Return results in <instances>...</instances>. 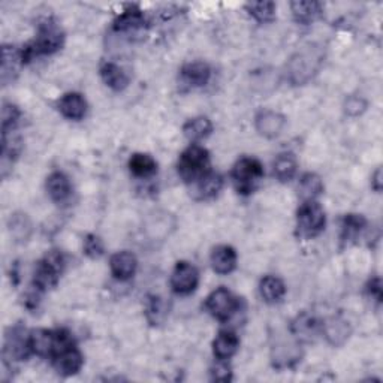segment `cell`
<instances>
[{"label": "cell", "mask_w": 383, "mask_h": 383, "mask_svg": "<svg viewBox=\"0 0 383 383\" xmlns=\"http://www.w3.org/2000/svg\"><path fill=\"white\" fill-rule=\"evenodd\" d=\"M47 192L54 202H65L72 193L69 177L60 171L49 174L47 178Z\"/></svg>", "instance_id": "obj_17"}, {"label": "cell", "mask_w": 383, "mask_h": 383, "mask_svg": "<svg viewBox=\"0 0 383 383\" xmlns=\"http://www.w3.org/2000/svg\"><path fill=\"white\" fill-rule=\"evenodd\" d=\"M30 352V346H29V336L26 337V332L21 329L20 327H16L12 329L9 336H6L5 341V358L6 360H14V361H21L24 358H28Z\"/></svg>", "instance_id": "obj_11"}, {"label": "cell", "mask_w": 383, "mask_h": 383, "mask_svg": "<svg viewBox=\"0 0 383 383\" xmlns=\"http://www.w3.org/2000/svg\"><path fill=\"white\" fill-rule=\"evenodd\" d=\"M59 111L69 120H81L87 113V102L80 93H66L59 101Z\"/></svg>", "instance_id": "obj_15"}, {"label": "cell", "mask_w": 383, "mask_h": 383, "mask_svg": "<svg viewBox=\"0 0 383 383\" xmlns=\"http://www.w3.org/2000/svg\"><path fill=\"white\" fill-rule=\"evenodd\" d=\"M20 109L12 104H4L2 108V133L16 130L17 123L20 120Z\"/></svg>", "instance_id": "obj_33"}, {"label": "cell", "mask_w": 383, "mask_h": 383, "mask_svg": "<svg viewBox=\"0 0 383 383\" xmlns=\"http://www.w3.org/2000/svg\"><path fill=\"white\" fill-rule=\"evenodd\" d=\"M129 169L135 177L147 178L156 174L157 164L152 156L144 154V153H137V154H133L129 160Z\"/></svg>", "instance_id": "obj_26"}, {"label": "cell", "mask_w": 383, "mask_h": 383, "mask_svg": "<svg viewBox=\"0 0 383 383\" xmlns=\"http://www.w3.org/2000/svg\"><path fill=\"white\" fill-rule=\"evenodd\" d=\"M212 375H213V380H217V382H229L232 379L231 367L226 364V361H219L213 367Z\"/></svg>", "instance_id": "obj_37"}, {"label": "cell", "mask_w": 383, "mask_h": 383, "mask_svg": "<svg viewBox=\"0 0 383 383\" xmlns=\"http://www.w3.org/2000/svg\"><path fill=\"white\" fill-rule=\"evenodd\" d=\"M367 292H368L370 296H372V298H375L377 303H380V300H382V283H380L379 277H375L373 280L368 281Z\"/></svg>", "instance_id": "obj_38"}, {"label": "cell", "mask_w": 383, "mask_h": 383, "mask_svg": "<svg viewBox=\"0 0 383 383\" xmlns=\"http://www.w3.org/2000/svg\"><path fill=\"white\" fill-rule=\"evenodd\" d=\"M9 231L11 236H14L17 240L26 241L32 232L30 220L26 214H14L9 220Z\"/></svg>", "instance_id": "obj_31"}, {"label": "cell", "mask_w": 383, "mask_h": 383, "mask_svg": "<svg viewBox=\"0 0 383 383\" xmlns=\"http://www.w3.org/2000/svg\"><path fill=\"white\" fill-rule=\"evenodd\" d=\"M147 316L148 319H150L152 324H159L162 322V319L165 317V307H164V303L162 300L159 298V296H153V298L150 300V303H148V307H147Z\"/></svg>", "instance_id": "obj_34"}, {"label": "cell", "mask_w": 383, "mask_h": 383, "mask_svg": "<svg viewBox=\"0 0 383 383\" xmlns=\"http://www.w3.org/2000/svg\"><path fill=\"white\" fill-rule=\"evenodd\" d=\"M327 216L316 201H303L296 212V231L301 238H315L325 229Z\"/></svg>", "instance_id": "obj_3"}, {"label": "cell", "mask_w": 383, "mask_h": 383, "mask_svg": "<svg viewBox=\"0 0 383 383\" xmlns=\"http://www.w3.org/2000/svg\"><path fill=\"white\" fill-rule=\"evenodd\" d=\"M63 267H65L63 255L57 250L48 252L42 261H39L35 268L33 289L42 293L47 289L54 288L60 279L61 271H63Z\"/></svg>", "instance_id": "obj_5"}, {"label": "cell", "mask_w": 383, "mask_h": 383, "mask_svg": "<svg viewBox=\"0 0 383 383\" xmlns=\"http://www.w3.org/2000/svg\"><path fill=\"white\" fill-rule=\"evenodd\" d=\"M145 26V17L142 14V11L130 6L129 9L123 11V14H120L116 21H114V30L116 32H123V33H129V32H137Z\"/></svg>", "instance_id": "obj_21"}, {"label": "cell", "mask_w": 383, "mask_h": 383, "mask_svg": "<svg viewBox=\"0 0 383 383\" xmlns=\"http://www.w3.org/2000/svg\"><path fill=\"white\" fill-rule=\"evenodd\" d=\"M274 176L280 183H288L291 181L295 174L296 169H298V164H296V159L291 153H281L274 160Z\"/></svg>", "instance_id": "obj_27"}, {"label": "cell", "mask_w": 383, "mask_h": 383, "mask_svg": "<svg viewBox=\"0 0 383 383\" xmlns=\"http://www.w3.org/2000/svg\"><path fill=\"white\" fill-rule=\"evenodd\" d=\"M181 78L190 87H202L212 78V69L204 61H192L181 68Z\"/></svg>", "instance_id": "obj_18"}, {"label": "cell", "mask_w": 383, "mask_h": 383, "mask_svg": "<svg viewBox=\"0 0 383 383\" xmlns=\"http://www.w3.org/2000/svg\"><path fill=\"white\" fill-rule=\"evenodd\" d=\"M292 331L296 337L310 340L319 332V324L312 316L301 315L296 317V320L292 324Z\"/></svg>", "instance_id": "obj_29"}, {"label": "cell", "mask_w": 383, "mask_h": 383, "mask_svg": "<svg viewBox=\"0 0 383 383\" xmlns=\"http://www.w3.org/2000/svg\"><path fill=\"white\" fill-rule=\"evenodd\" d=\"M240 348V340L236 332L220 331L213 341V353L217 361H228L237 353Z\"/></svg>", "instance_id": "obj_14"}, {"label": "cell", "mask_w": 383, "mask_h": 383, "mask_svg": "<svg viewBox=\"0 0 383 383\" xmlns=\"http://www.w3.org/2000/svg\"><path fill=\"white\" fill-rule=\"evenodd\" d=\"M372 188L376 190V192H380L382 190V169L379 168L373 177H372Z\"/></svg>", "instance_id": "obj_39"}, {"label": "cell", "mask_w": 383, "mask_h": 383, "mask_svg": "<svg viewBox=\"0 0 383 383\" xmlns=\"http://www.w3.org/2000/svg\"><path fill=\"white\" fill-rule=\"evenodd\" d=\"M84 253L92 259L101 257L104 255L102 240L96 236H87L84 240Z\"/></svg>", "instance_id": "obj_35"}, {"label": "cell", "mask_w": 383, "mask_h": 383, "mask_svg": "<svg viewBox=\"0 0 383 383\" xmlns=\"http://www.w3.org/2000/svg\"><path fill=\"white\" fill-rule=\"evenodd\" d=\"M298 192L303 201H316V197L324 192V183L315 172H307L298 184Z\"/></svg>", "instance_id": "obj_25"}, {"label": "cell", "mask_w": 383, "mask_h": 383, "mask_svg": "<svg viewBox=\"0 0 383 383\" xmlns=\"http://www.w3.org/2000/svg\"><path fill=\"white\" fill-rule=\"evenodd\" d=\"M259 292H261V296L265 303L277 304L283 300V296H285L286 286L279 277L267 276L261 280V285H259Z\"/></svg>", "instance_id": "obj_22"}, {"label": "cell", "mask_w": 383, "mask_h": 383, "mask_svg": "<svg viewBox=\"0 0 383 383\" xmlns=\"http://www.w3.org/2000/svg\"><path fill=\"white\" fill-rule=\"evenodd\" d=\"M291 11L296 21L301 24H310L322 14V5L319 2H313V0H308V2H292Z\"/></svg>", "instance_id": "obj_24"}, {"label": "cell", "mask_w": 383, "mask_h": 383, "mask_svg": "<svg viewBox=\"0 0 383 383\" xmlns=\"http://www.w3.org/2000/svg\"><path fill=\"white\" fill-rule=\"evenodd\" d=\"M365 108H367V102H365V99L361 96H351V97L346 99V102H344L346 114L352 116V117L363 114Z\"/></svg>", "instance_id": "obj_36"}, {"label": "cell", "mask_w": 383, "mask_h": 383, "mask_svg": "<svg viewBox=\"0 0 383 383\" xmlns=\"http://www.w3.org/2000/svg\"><path fill=\"white\" fill-rule=\"evenodd\" d=\"M183 132H184V137L193 142L202 141L208 137L209 133L213 132V123L204 116L195 117V118H190L184 123Z\"/></svg>", "instance_id": "obj_23"}, {"label": "cell", "mask_w": 383, "mask_h": 383, "mask_svg": "<svg viewBox=\"0 0 383 383\" xmlns=\"http://www.w3.org/2000/svg\"><path fill=\"white\" fill-rule=\"evenodd\" d=\"M178 174L188 184H195L209 169V154L204 147L192 144L184 150L178 159Z\"/></svg>", "instance_id": "obj_2"}, {"label": "cell", "mask_w": 383, "mask_h": 383, "mask_svg": "<svg viewBox=\"0 0 383 383\" xmlns=\"http://www.w3.org/2000/svg\"><path fill=\"white\" fill-rule=\"evenodd\" d=\"M200 283V273L195 265L181 261L176 265L171 276L172 291L178 295H190L197 288Z\"/></svg>", "instance_id": "obj_8"}, {"label": "cell", "mask_w": 383, "mask_h": 383, "mask_svg": "<svg viewBox=\"0 0 383 383\" xmlns=\"http://www.w3.org/2000/svg\"><path fill=\"white\" fill-rule=\"evenodd\" d=\"M367 225V220L360 214H348L343 219L341 225V240L344 243H353L361 236Z\"/></svg>", "instance_id": "obj_28"}, {"label": "cell", "mask_w": 383, "mask_h": 383, "mask_svg": "<svg viewBox=\"0 0 383 383\" xmlns=\"http://www.w3.org/2000/svg\"><path fill=\"white\" fill-rule=\"evenodd\" d=\"M63 41H65L63 30L51 20L44 21L41 24L36 39L32 44L21 48L23 63H28V61H30L33 57L47 56L59 51L61 45H63Z\"/></svg>", "instance_id": "obj_1"}, {"label": "cell", "mask_w": 383, "mask_h": 383, "mask_svg": "<svg viewBox=\"0 0 383 383\" xmlns=\"http://www.w3.org/2000/svg\"><path fill=\"white\" fill-rule=\"evenodd\" d=\"M264 177L262 164L255 157H241L232 169V181L240 195L253 193Z\"/></svg>", "instance_id": "obj_4"}, {"label": "cell", "mask_w": 383, "mask_h": 383, "mask_svg": "<svg viewBox=\"0 0 383 383\" xmlns=\"http://www.w3.org/2000/svg\"><path fill=\"white\" fill-rule=\"evenodd\" d=\"M53 364L61 376H73L81 370L84 360L81 352L75 348V344H73L71 348H66L54 355Z\"/></svg>", "instance_id": "obj_10"}, {"label": "cell", "mask_w": 383, "mask_h": 383, "mask_svg": "<svg viewBox=\"0 0 383 383\" xmlns=\"http://www.w3.org/2000/svg\"><path fill=\"white\" fill-rule=\"evenodd\" d=\"M138 261L137 256L130 252H117L109 259V268L113 276L118 280H129L135 276Z\"/></svg>", "instance_id": "obj_12"}, {"label": "cell", "mask_w": 383, "mask_h": 383, "mask_svg": "<svg viewBox=\"0 0 383 383\" xmlns=\"http://www.w3.org/2000/svg\"><path fill=\"white\" fill-rule=\"evenodd\" d=\"M99 73H101L102 81L108 85L109 89L120 92L128 87V84H129L128 73L123 71V68L113 63V61H104V63L101 65V69H99Z\"/></svg>", "instance_id": "obj_19"}, {"label": "cell", "mask_w": 383, "mask_h": 383, "mask_svg": "<svg viewBox=\"0 0 383 383\" xmlns=\"http://www.w3.org/2000/svg\"><path fill=\"white\" fill-rule=\"evenodd\" d=\"M249 14L259 23H269L276 17V4L274 2H252L245 5Z\"/></svg>", "instance_id": "obj_30"}, {"label": "cell", "mask_w": 383, "mask_h": 383, "mask_svg": "<svg viewBox=\"0 0 383 383\" xmlns=\"http://www.w3.org/2000/svg\"><path fill=\"white\" fill-rule=\"evenodd\" d=\"M195 193L197 200H213L216 197L221 188H224V177L219 172L208 171L205 176L195 183Z\"/></svg>", "instance_id": "obj_16"}, {"label": "cell", "mask_w": 383, "mask_h": 383, "mask_svg": "<svg viewBox=\"0 0 383 383\" xmlns=\"http://www.w3.org/2000/svg\"><path fill=\"white\" fill-rule=\"evenodd\" d=\"M320 60H322V57L316 49H313V51L305 49V51L295 54L288 65L289 80L296 85L307 83L317 72Z\"/></svg>", "instance_id": "obj_6"}, {"label": "cell", "mask_w": 383, "mask_h": 383, "mask_svg": "<svg viewBox=\"0 0 383 383\" xmlns=\"http://www.w3.org/2000/svg\"><path fill=\"white\" fill-rule=\"evenodd\" d=\"M286 126V118L277 111L261 109L255 117V128L264 138H277Z\"/></svg>", "instance_id": "obj_9"}, {"label": "cell", "mask_w": 383, "mask_h": 383, "mask_svg": "<svg viewBox=\"0 0 383 383\" xmlns=\"http://www.w3.org/2000/svg\"><path fill=\"white\" fill-rule=\"evenodd\" d=\"M205 308L220 322H226L238 310V300L226 288H219L208 295Z\"/></svg>", "instance_id": "obj_7"}, {"label": "cell", "mask_w": 383, "mask_h": 383, "mask_svg": "<svg viewBox=\"0 0 383 383\" xmlns=\"http://www.w3.org/2000/svg\"><path fill=\"white\" fill-rule=\"evenodd\" d=\"M212 267L217 274H231L237 268V252L231 245H217L212 252Z\"/></svg>", "instance_id": "obj_13"}, {"label": "cell", "mask_w": 383, "mask_h": 383, "mask_svg": "<svg viewBox=\"0 0 383 383\" xmlns=\"http://www.w3.org/2000/svg\"><path fill=\"white\" fill-rule=\"evenodd\" d=\"M324 332L327 334V339L332 344H341L346 339L349 337V331H348V324L344 320L334 319L332 322H329L325 328L322 327Z\"/></svg>", "instance_id": "obj_32"}, {"label": "cell", "mask_w": 383, "mask_h": 383, "mask_svg": "<svg viewBox=\"0 0 383 383\" xmlns=\"http://www.w3.org/2000/svg\"><path fill=\"white\" fill-rule=\"evenodd\" d=\"M23 63L21 49L16 47L5 45L2 48V83L6 85L9 81L14 80L18 73L20 66Z\"/></svg>", "instance_id": "obj_20"}]
</instances>
